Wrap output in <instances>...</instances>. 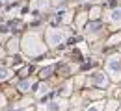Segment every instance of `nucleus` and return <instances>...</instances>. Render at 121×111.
I'll use <instances>...</instances> for the list:
<instances>
[{"label":"nucleus","mask_w":121,"mask_h":111,"mask_svg":"<svg viewBox=\"0 0 121 111\" xmlns=\"http://www.w3.org/2000/svg\"><path fill=\"white\" fill-rule=\"evenodd\" d=\"M90 83H99V85H104L106 83V76L103 72H93L90 76Z\"/></svg>","instance_id":"obj_3"},{"label":"nucleus","mask_w":121,"mask_h":111,"mask_svg":"<svg viewBox=\"0 0 121 111\" xmlns=\"http://www.w3.org/2000/svg\"><path fill=\"white\" fill-rule=\"evenodd\" d=\"M63 39H65V35L61 32H56V30L48 32V43H50V45H58V43H61Z\"/></svg>","instance_id":"obj_2"},{"label":"nucleus","mask_w":121,"mask_h":111,"mask_svg":"<svg viewBox=\"0 0 121 111\" xmlns=\"http://www.w3.org/2000/svg\"><path fill=\"white\" fill-rule=\"evenodd\" d=\"M110 19H112L114 22H121V8H119V9H116V11H112Z\"/></svg>","instance_id":"obj_4"},{"label":"nucleus","mask_w":121,"mask_h":111,"mask_svg":"<svg viewBox=\"0 0 121 111\" xmlns=\"http://www.w3.org/2000/svg\"><path fill=\"white\" fill-rule=\"evenodd\" d=\"M119 59H121L119 56H114V57H110V59H108L106 70H108L110 74H116V72H119V65H121V61H119Z\"/></svg>","instance_id":"obj_1"},{"label":"nucleus","mask_w":121,"mask_h":111,"mask_svg":"<svg viewBox=\"0 0 121 111\" xmlns=\"http://www.w3.org/2000/svg\"><path fill=\"white\" fill-rule=\"evenodd\" d=\"M86 111H101V106L99 104H91L90 107H86Z\"/></svg>","instance_id":"obj_5"}]
</instances>
